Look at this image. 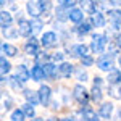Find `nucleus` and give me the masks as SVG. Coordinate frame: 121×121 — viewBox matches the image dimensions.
Returning a JSON list of instances; mask_svg holds the SVG:
<instances>
[{"label":"nucleus","mask_w":121,"mask_h":121,"mask_svg":"<svg viewBox=\"0 0 121 121\" xmlns=\"http://www.w3.org/2000/svg\"><path fill=\"white\" fill-rule=\"evenodd\" d=\"M108 2H110V5L113 8H120L121 7V0H108Z\"/></svg>","instance_id":"nucleus-43"},{"label":"nucleus","mask_w":121,"mask_h":121,"mask_svg":"<svg viewBox=\"0 0 121 121\" xmlns=\"http://www.w3.org/2000/svg\"><path fill=\"white\" fill-rule=\"evenodd\" d=\"M79 60H81V65H82L84 68H89V66H92L94 63H95L94 56H92V55H89V53H87V55H84L82 58H79Z\"/></svg>","instance_id":"nucleus-36"},{"label":"nucleus","mask_w":121,"mask_h":121,"mask_svg":"<svg viewBox=\"0 0 121 121\" xmlns=\"http://www.w3.org/2000/svg\"><path fill=\"white\" fill-rule=\"evenodd\" d=\"M55 19L58 21V23H66V21H69V10H66V8H63V7H58V5H56Z\"/></svg>","instance_id":"nucleus-23"},{"label":"nucleus","mask_w":121,"mask_h":121,"mask_svg":"<svg viewBox=\"0 0 121 121\" xmlns=\"http://www.w3.org/2000/svg\"><path fill=\"white\" fill-rule=\"evenodd\" d=\"M15 76L18 78L21 82L26 84L29 79H31V68H28L24 63H23V65H18L16 66V71H15Z\"/></svg>","instance_id":"nucleus-17"},{"label":"nucleus","mask_w":121,"mask_h":121,"mask_svg":"<svg viewBox=\"0 0 121 121\" xmlns=\"http://www.w3.org/2000/svg\"><path fill=\"white\" fill-rule=\"evenodd\" d=\"M23 97L24 100L29 103H32L34 107L40 103V97H39V91H31V89H24L23 91Z\"/></svg>","instance_id":"nucleus-18"},{"label":"nucleus","mask_w":121,"mask_h":121,"mask_svg":"<svg viewBox=\"0 0 121 121\" xmlns=\"http://www.w3.org/2000/svg\"><path fill=\"white\" fill-rule=\"evenodd\" d=\"M73 99L79 107H89V102H92L91 100V91H87L82 82L76 84L73 87Z\"/></svg>","instance_id":"nucleus-1"},{"label":"nucleus","mask_w":121,"mask_h":121,"mask_svg":"<svg viewBox=\"0 0 121 121\" xmlns=\"http://www.w3.org/2000/svg\"><path fill=\"white\" fill-rule=\"evenodd\" d=\"M21 108H23V112H24V115H26L28 118H34V116H36V110H34V105H32V103H29V102L23 103Z\"/></svg>","instance_id":"nucleus-31"},{"label":"nucleus","mask_w":121,"mask_h":121,"mask_svg":"<svg viewBox=\"0 0 121 121\" xmlns=\"http://www.w3.org/2000/svg\"><path fill=\"white\" fill-rule=\"evenodd\" d=\"M47 61H52V56L48 55V53H45V52H40V53L34 58V63H40V65H44V63H47Z\"/></svg>","instance_id":"nucleus-35"},{"label":"nucleus","mask_w":121,"mask_h":121,"mask_svg":"<svg viewBox=\"0 0 121 121\" xmlns=\"http://www.w3.org/2000/svg\"><path fill=\"white\" fill-rule=\"evenodd\" d=\"M58 121H71V120H69V116H68V118H60Z\"/></svg>","instance_id":"nucleus-48"},{"label":"nucleus","mask_w":121,"mask_h":121,"mask_svg":"<svg viewBox=\"0 0 121 121\" xmlns=\"http://www.w3.org/2000/svg\"><path fill=\"white\" fill-rule=\"evenodd\" d=\"M69 21H71L73 24H79V23L86 21V19H84V11H82L81 7H79V8H71L69 10Z\"/></svg>","instance_id":"nucleus-20"},{"label":"nucleus","mask_w":121,"mask_h":121,"mask_svg":"<svg viewBox=\"0 0 121 121\" xmlns=\"http://www.w3.org/2000/svg\"><path fill=\"white\" fill-rule=\"evenodd\" d=\"M2 53L3 55H7V56H18L19 53V50H18V47H15L13 44H8V42H3L2 44Z\"/></svg>","instance_id":"nucleus-24"},{"label":"nucleus","mask_w":121,"mask_h":121,"mask_svg":"<svg viewBox=\"0 0 121 121\" xmlns=\"http://www.w3.org/2000/svg\"><path fill=\"white\" fill-rule=\"evenodd\" d=\"M45 121H58L56 118H48V120H45Z\"/></svg>","instance_id":"nucleus-51"},{"label":"nucleus","mask_w":121,"mask_h":121,"mask_svg":"<svg viewBox=\"0 0 121 121\" xmlns=\"http://www.w3.org/2000/svg\"><path fill=\"white\" fill-rule=\"evenodd\" d=\"M13 21H15L13 15L10 11H7V10H2V13H0V24H2V28H10L13 24Z\"/></svg>","instance_id":"nucleus-25"},{"label":"nucleus","mask_w":121,"mask_h":121,"mask_svg":"<svg viewBox=\"0 0 121 121\" xmlns=\"http://www.w3.org/2000/svg\"><path fill=\"white\" fill-rule=\"evenodd\" d=\"M44 71H45V78L48 81H55L60 78V69H58V65H55V61L44 63Z\"/></svg>","instance_id":"nucleus-11"},{"label":"nucleus","mask_w":121,"mask_h":121,"mask_svg":"<svg viewBox=\"0 0 121 121\" xmlns=\"http://www.w3.org/2000/svg\"><path fill=\"white\" fill-rule=\"evenodd\" d=\"M58 36H56L55 31H45L42 36H40V44H42V47L44 48H55L56 44H58Z\"/></svg>","instance_id":"nucleus-7"},{"label":"nucleus","mask_w":121,"mask_h":121,"mask_svg":"<svg viewBox=\"0 0 121 121\" xmlns=\"http://www.w3.org/2000/svg\"><path fill=\"white\" fill-rule=\"evenodd\" d=\"M39 97H40V105L47 108L50 102H52V87L47 86V84H40L39 87Z\"/></svg>","instance_id":"nucleus-9"},{"label":"nucleus","mask_w":121,"mask_h":121,"mask_svg":"<svg viewBox=\"0 0 121 121\" xmlns=\"http://www.w3.org/2000/svg\"><path fill=\"white\" fill-rule=\"evenodd\" d=\"M31 79L34 81V82H42L45 78V71H44V65H40V63H34V65L31 66Z\"/></svg>","instance_id":"nucleus-14"},{"label":"nucleus","mask_w":121,"mask_h":121,"mask_svg":"<svg viewBox=\"0 0 121 121\" xmlns=\"http://www.w3.org/2000/svg\"><path fill=\"white\" fill-rule=\"evenodd\" d=\"M118 65H120V68H121V53H120V56H118Z\"/></svg>","instance_id":"nucleus-50"},{"label":"nucleus","mask_w":121,"mask_h":121,"mask_svg":"<svg viewBox=\"0 0 121 121\" xmlns=\"http://www.w3.org/2000/svg\"><path fill=\"white\" fill-rule=\"evenodd\" d=\"M110 39L108 34H100V32H92V42H91V52L95 55H102L105 47L108 45Z\"/></svg>","instance_id":"nucleus-2"},{"label":"nucleus","mask_w":121,"mask_h":121,"mask_svg":"<svg viewBox=\"0 0 121 121\" xmlns=\"http://www.w3.org/2000/svg\"><path fill=\"white\" fill-rule=\"evenodd\" d=\"M107 16L110 18V24H112L113 31H120L121 29V10L110 8L107 11Z\"/></svg>","instance_id":"nucleus-10"},{"label":"nucleus","mask_w":121,"mask_h":121,"mask_svg":"<svg viewBox=\"0 0 121 121\" xmlns=\"http://www.w3.org/2000/svg\"><path fill=\"white\" fill-rule=\"evenodd\" d=\"M2 36L5 39H16L19 36V31L18 29H13L11 26L10 28H2Z\"/></svg>","instance_id":"nucleus-28"},{"label":"nucleus","mask_w":121,"mask_h":121,"mask_svg":"<svg viewBox=\"0 0 121 121\" xmlns=\"http://www.w3.org/2000/svg\"><path fill=\"white\" fill-rule=\"evenodd\" d=\"M113 112H115V105L112 102H102L99 107V115L102 120L110 121L113 118Z\"/></svg>","instance_id":"nucleus-12"},{"label":"nucleus","mask_w":121,"mask_h":121,"mask_svg":"<svg viewBox=\"0 0 121 121\" xmlns=\"http://www.w3.org/2000/svg\"><path fill=\"white\" fill-rule=\"evenodd\" d=\"M13 107H15V102H13V99H11L10 95H7V99H3V110L10 112V110H13Z\"/></svg>","instance_id":"nucleus-38"},{"label":"nucleus","mask_w":121,"mask_h":121,"mask_svg":"<svg viewBox=\"0 0 121 121\" xmlns=\"http://www.w3.org/2000/svg\"><path fill=\"white\" fill-rule=\"evenodd\" d=\"M23 84H24V82H21L15 74L10 76V84H8V86L13 89V91H19V89H23Z\"/></svg>","instance_id":"nucleus-33"},{"label":"nucleus","mask_w":121,"mask_h":121,"mask_svg":"<svg viewBox=\"0 0 121 121\" xmlns=\"http://www.w3.org/2000/svg\"><path fill=\"white\" fill-rule=\"evenodd\" d=\"M103 121H107V120H103Z\"/></svg>","instance_id":"nucleus-52"},{"label":"nucleus","mask_w":121,"mask_h":121,"mask_svg":"<svg viewBox=\"0 0 121 121\" xmlns=\"http://www.w3.org/2000/svg\"><path fill=\"white\" fill-rule=\"evenodd\" d=\"M7 3H10L8 0H0V5H2V7H5V5H7Z\"/></svg>","instance_id":"nucleus-47"},{"label":"nucleus","mask_w":121,"mask_h":121,"mask_svg":"<svg viewBox=\"0 0 121 121\" xmlns=\"http://www.w3.org/2000/svg\"><path fill=\"white\" fill-rule=\"evenodd\" d=\"M40 40H39L36 36H31V37L28 39V42L24 44V47H23V50H24V53L29 56H32V58H36V56L40 53Z\"/></svg>","instance_id":"nucleus-4"},{"label":"nucleus","mask_w":121,"mask_h":121,"mask_svg":"<svg viewBox=\"0 0 121 121\" xmlns=\"http://www.w3.org/2000/svg\"><path fill=\"white\" fill-rule=\"evenodd\" d=\"M118 99H120V100H121V87H120V89H118Z\"/></svg>","instance_id":"nucleus-49"},{"label":"nucleus","mask_w":121,"mask_h":121,"mask_svg":"<svg viewBox=\"0 0 121 121\" xmlns=\"http://www.w3.org/2000/svg\"><path fill=\"white\" fill-rule=\"evenodd\" d=\"M42 19H44V23H50L52 21V13L50 11H44L42 13Z\"/></svg>","instance_id":"nucleus-40"},{"label":"nucleus","mask_w":121,"mask_h":121,"mask_svg":"<svg viewBox=\"0 0 121 121\" xmlns=\"http://www.w3.org/2000/svg\"><path fill=\"white\" fill-rule=\"evenodd\" d=\"M115 121H121V107L118 108V112H116V116H115Z\"/></svg>","instance_id":"nucleus-45"},{"label":"nucleus","mask_w":121,"mask_h":121,"mask_svg":"<svg viewBox=\"0 0 121 121\" xmlns=\"http://www.w3.org/2000/svg\"><path fill=\"white\" fill-rule=\"evenodd\" d=\"M26 118H28V116L24 115L23 108H15V110L11 112V115H10V120L11 121H24Z\"/></svg>","instance_id":"nucleus-30"},{"label":"nucleus","mask_w":121,"mask_h":121,"mask_svg":"<svg viewBox=\"0 0 121 121\" xmlns=\"http://www.w3.org/2000/svg\"><path fill=\"white\" fill-rule=\"evenodd\" d=\"M89 50H91V47L86 44H73V45L66 47V55L73 56V58H82L84 55H87Z\"/></svg>","instance_id":"nucleus-5"},{"label":"nucleus","mask_w":121,"mask_h":121,"mask_svg":"<svg viewBox=\"0 0 121 121\" xmlns=\"http://www.w3.org/2000/svg\"><path fill=\"white\" fill-rule=\"evenodd\" d=\"M102 99H103L102 87L92 86V89H91V100H92L94 103H102Z\"/></svg>","instance_id":"nucleus-26"},{"label":"nucleus","mask_w":121,"mask_h":121,"mask_svg":"<svg viewBox=\"0 0 121 121\" xmlns=\"http://www.w3.org/2000/svg\"><path fill=\"white\" fill-rule=\"evenodd\" d=\"M115 42H116V45L121 48V32H118V34H116V37H115Z\"/></svg>","instance_id":"nucleus-44"},{"label":"nucleus","mask_w":121,"mask_h":121,"mask_svg":"<svg viewBox=\"0 0 121 121\" xmlns=\"http://www.w3.org/2000/svg\"><path fill=\"white\" fill-rule=\"evenodd\" d=\"M31 121H45V120H42V118H39V116H34V118H31Z\"/></svg>","instance_id":"nucleus-46"},{"label":"nucleus","mask_w":121,"mask_h":121,"mask_svg":"<svg viewBox=\"0 0 121 121\" xmlns=\"http://www.w3.org/2000/svg\"><path fill=\"white\" fill-rule=\"evenodd\" d=\"M78 113H79L86 121H100L99 112H95V110L91 108V107H81V110H79Z\"/></svg>","instance_id":"nucleus-16"},{"label":"nucleus","mask_w":121,"mask_h":121,"mask_svg":"<svg viewBox=\"0 0 121 121\" xmlns=\"http://www.w3.org/2000/svg\"><path fill=\"white\" fill-rule=\"evenodd\" d=\"M79 7H81L82 11L87 13V15H94V13H95V8H97L95 0H79Z\"/></svg>","instance_id":"nucleus-22"},{"label":"nucleus","mask_w":121,"mask_h":121,"mask_svg":"<svg viewBox=\"0 0 121 121\" xmlns=\"http://www.w3.org/2000/svg\"><path fill=\"white\" fill-rule=\"evenodd\" d=\"M107 82H108V86H118V84H121V69H118V68L110 69L108 74H107Z\"/></svg>","instance_id":"nucleus-19"},{"label":"nucleus","mask_w":121,"mask_h":121,"mask_svg":"<svg viewBox=\"0 0 121 121\" xmlns=\"http://www.w3.org/2000/svg\"><path fill=\"white\" fill-rule=\"evenodd\" d=\"M91 23L94 24V28L99 29V28H103L107 24V19H105L102 11H95L94 15H91Z\"/></svg>","instance_id":"nucleus-21"},{"label":"nucleus","mask_w":121,"mask_h":121,"mask_svg":"<svg viewBox=\"0 0 121 121\" xmlns=\"http://www.w3.org/2000/svg\"><path fill=\"white\" fill-rule=\"evenodd\" d=\"M94 29V24L91 23V19L89 21H82V23H79V24H76V28L71 29V32H74L78 34L79 37H82V36H87V34H91Z\"/></svg>","instance_id":"nucleus-13"},{"label":"nucleus","mask_w":121,"mask_h":121,"mask_svg":"<svg viewBox=\"0 0 121 121\" xmlns=\"http://www.w3.org/2000/svg\"><path fill=\"white\" fill-rule=\"evenodd\" d=\"M58 69H60V78H63V79H69L76 73V66L71 65L69 61H61L58 65Z\"/></svg>","instance_id":"nucleus-15"},{"label":"nucleus","mask_w":121,"mask_h":121,"mask_svg":"<svg viewBox=\"0 0 121 121\" xmlns=\"http://www.w3.org/2000/svg\"><path fill=\"white\" fill-rule=\"evenodd\" d=\"M50 105H52V110H53V112H58V110H60V102H58V100H52Z\"/></svg>","instance_id":"nucleus-42"},{"label":"nucleus","mask_w":121,"mask_h":121,"mask_svg":"<svg viewBox=\"0 0 121 121\" xmlns=\"http://www.w3.org/2000/svg\"><path fill=\"white\" fill-rule=\"evenodd\" d=\"M76 79H78L79 82H86V81L89 79L87 71H86L84 68H76Z\"/></svg>","instance_id":"nucleus-34"},{"label":"nucleus","mask_w":121,"mask_h":121,"mask_svg":"<svg viewBox=\"0 0 121 121\" xmlns=\"http://www.w3.org/2000/svg\"><path fill=\"white\" fill-rule=\"evenodd\" d=\"M26 11H28V15L31 18L42 16V13H44V0H28Z\"/></svg>","instance_id":"nucleus-6"},{"label":"nucleus","mask_w":121,"mask_h":121,"mask_svg":"<svg viewBox=\"0 0 121 121\" xmlns=\"http://www.w3.org/2000/svg\"><path fill=\"white\" fill-rule=\"evenodd\" d=\"M94 86H99V87L103 86V79L100 78V76H95V78H94Z\"/></svg>","instance_id":"nucleus-41"},{"label":"nucleus","mask_w":121,"mask_h":121,"mask_svg":"<svg viewBox=\"0 0 121 121\" xmlns=\"http://www.w3.org/2000/svg\"><path fill=\"white\" fill-rule=\"evenodd\" d=\"M113 58L115 56L110 55V53H102V55L97 58V68L99 69H102V71H110V69H113Z\"/></svg>","instance_id":"nucleus-8"},{"label":"nucleus","mask_w":121,"mask_h":121,"mask_svg":"<svg viewBox=\"0 0 121 121\" xmlns=\"http://www.w3.org/2000/svg\"><path fill=\"white\" fill-rule=\"evenodd\" d=\"M16 21H18V31H19V36L24 39H29L32 34V26H31V19H24L21 11H18L16 15Z\"/></svg>","instance_id":"nucleus-3"},{"label":"nucleus","mask_w":121,"mask_h":121,"mask_svg":"<svg viewBox=\"0 0 121 121\" xmlns=\"http://www.w3.org/2000/svg\"><path fill=\"white\" fill-rule=\"evenodd\" d=\"M31 26H32V34L36 36V34H39V32L44 29V19L40 18V16L31 18Z\"/></svg>","instance_id":"nucleus-27"},{"label":"nucleus","mask_w":121,"mask_h":121,"mask_svg":"<svg viewBox=\"0 0 121 121\" xmlns=\"http://www.w3.org/2000/svg\"><path fill=\"white\" fill-rule=\"evenodd\" d=\"M95 5H97V8H99V10H105V11H108L110 7H112L108 0H95Z\"/></svg>","instance_id":"nucleus-37"},{"label":"nucleus","mask_w":121,"mask_h":121,"mask_svg":"<svg viewBox=\"0 0 121 121\" xmlns=\"http://www.w3.org/2000/svg\"><path fill=\"white\" fill-rule=\"evenodd\" d=\"M66 56V52H55L53 55H52V61H58V63H61L63 60H65Z\"/></svg>","instance_id":"nucleus-39"},{"label":"nucleus","mask_w":121,"mask_h":121,"mask_svg":"<svg viewBox=\"0 0 121 121\" xmlns=\"http://www.w3.org/2000/svg\"><path fill=\"white\" fill-rule=\"evenodd\" d=\"M11 63L7 60V55H2L0 56V69H2V74H8L11 71Z\"/></svg>","instance_id":"nucleus-29"},{"label":"nucleus","mask_w":121,"mask_h":121,"mask_svg":"<svg viewBox=\"0 0 121 121\" xmlns=\"http://www.w3.org/2000/svg\"><path fill=\"white\" fill-rule=\"evenodd\" d=\"M78 3H79V0H56V5H58V7H63V8H66V10L74 8Z\"/></svg>","instance_id":"nucleus-32"}]
</instances>
